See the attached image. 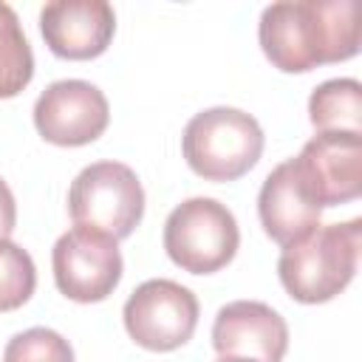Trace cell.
Instances as JSON below:
<instances>
[{
	"label": "cell",
	"mask_w": 362,
	"mask_h": 362,
	"mask_svg": "<svg viewBox=\"0 0 362 362\" xmlns=\"http://www.w3.org/2000/svg\"><path fill=\"white\" fill-rule=\"evenodd\" d=\"M362 221L317 226L305 238L283 246L277 277L291 300L317 305L334 300L356 274Z\"/></svg>",
	"instance_id": "2"
},
{
	"label": "cell",
	"mask_w": 362,
	"mask_h": 362,
	"mask_svg": "<svg viewBox=\"0 0 362 362\" xmlns=\"http://www.w3.org/2000/svg\"><path fill=\"white\" fill-rule=\"evenodd\" d=\"M110 122L105 93L85 79L51 82L34 102L37 133L57 147H82L96 141Z\"/></svg>",
	"instance_id": "8"
},
{
	"label": "cell",
	"mask_w": 362,
	"mask_h": 362,
	"mask_svg": "<svg viewBox=\"0 0 362 362\" xmlns=\"http://www.w3.org/2000/svg\"><path fill=\"white\" fill-rule=\"evenodd\" d=\"M68 212L76 226L127 238L144 215L141 181L122 161L88 164L68 189Z\"/></svg>",
	"instance_id": "5"
},
{
	"label": "cell",
	"mask_w": 362,
	"mask_h": 362,
	"mask_svg": "<svg viewBox=\"0 0 362 362\" xmlns=\"http://www.w3.org/2000/svg\"><path fill=\"white\" fill-rule=\"evenodd\" d=\"M54 283L74 303H102L122 280V252L116 238L74 226L51 249Z\"/></svg>",
	"instance_id": "7"
},
{
	"label": "cell",
	"mask_w": 362,
	"mask_h": 362,
	"mask_svg": "<svg viewBox=\"0 0 362 362\" xmlns=\"http://www.w3.org/2000/svg\"><path fill=\"white\" fill-rule=\"evenodd\" d=\"M308 119L317 133H362V85L351 76L328 79L308 99Z\"/></svg>",
	"instance_id": "13"
},
{
	"label": "cell",
	"mask_w": 362,
	"mask_h": 362,
	"mask_svg": "<svg viewBox=\"0 0 362 362\" xmlns=\"http://www.w3.org/2000/svg\"><path fill=\"white\" fill-rule=\"evenodd\" d=\"M124 328L147 351H175L187 345L198 325L195 294L167 277L144 280L124 303Z\"/></svg>",
	"instance_id": "6"
},
{
	"label": "cell",
	"mask_w": 362,
	"mask_h": 362,
	"mask_svg": "<svg viewBox=\"0 0 362 362\" xmlns=\"http://www.w3.org/2000/svg\"><path fill=\"white\" fill-rule=\"evenodd\" d=\"M240 246L235 215L215 198H187L164 221V249L189 274L221 272Z\"/></svg>",
	"instance_id": "4"
},
{
	"label": "cell",
	"mask_w": 362,
	"mask_h": 362,
	"mask_svg": "<svg viewBox=\"0 0 362 362\" xmlns=\"http://www.w3.org/2000/svg\"><path fill=\"white\" fill-rule=\"evenodd\" d=\"M17 226V204L8 184L0 178V238H8Z\"/></svg>",
	"instance_id": "17"
},
{
	"label": "cell",
	"mask_w": 362,
	"mask_h": 362,
	"mask_svg": "<svg viewBox=\"0 0 362 362\" xmlns=\"http://www.w3.org/2000/svg\"><path fill=\"white\" fill-rule=\"evenodd\" d=\"M257 40L266 59L286 74L342 62L359 51L354 0H283L260 14Z\"/></svg>",
	"instance_id": "1"
},
{
	"label": "cell",
	"mask_w": 362,
	"mask_h": 362,
	"mask_svg": "<svg viewBox=\"0 0 362 362\" xmlns=\"http://www.w3.org/2000/svg\"><path fill=\"white\" fill-rule=\"evenodd\" d=\"M257 215L263 232L280 246H288L320 226L322 206L308 195L294 158L277 164L266 175L257 195Z\"/></svg>",
	"instance_id": "12"
},
{
	"label": "cell",
	"mask_w": 362,
	"mask_h": 362,
	"mask_svg": "<svg viewBox=\"0 0 362 362\" xmlns=\"http://www.w3.org/2000/svg\"><path fill=\"white\" fill-rule=\"evenodd\" d=\"M37 269L31 255L8 238H0V314L14 311L31 300Z\"/></svg>",
	"instance_id": "15"
},
{
	"label": "cell",
	"mask_w": 362,
	"mask_h": 362,
	"mask_svg": "<svg viewBox=\"0 0 362 362\" xmlns=\"http://www.w3.org/2000/svg\"><path fill=\"white\" fill-rule=\"evenodd\" d=\"M218 362H257V359H246V356H218Z\"/></svg>",
	"instance_id": "18"
},
{
	"label": "cell",
	"mask_w": 362,
	"mask_h": 362,
	"mask_svg": "<svg viewBox=\"0 0 362 362\" xmlns=\"http://www.w3.org/2000/svg\"><path fill=\"white\" fill-rule=\"evenodd\" d=\"M308 195L325 209L354 201L362 192V136L317 133L294 158Z\"/></svg>",
	"instance_id": "9"
},
{
	"label": "cell",
	"mask_w": 362,
	"mask_h": 362,
	"mask_svg": "<svg viewBox=\"0 0 362 362\" xmlns=\"http://www.w3.org/2000/svg\"><path fill=\"white\" fill-rule=\"evenodd\" d=\"M45 45L62 59H93L107 51L116 14L107 0H54L40 11Z\"/></svg>",
	"instance_id": "10"
},
{
	"label": "cell",
	"mask_w": 362,
	"mask_h": 362,
	"mask_svg": "<svg viewBox=\"0 0 362 362\" xmlns=\"http://www.w3.org/2000/svg\"><path fill=\"white\" fill-rule=\"evenodd\" d=\"M212 345L221 356L280 362L288 348V325L266 303L235 300L215 314Z\"/></svg>",
	"instance_id": "11"
},
{
	"label": "cell",
	"mask_w": 362,
	"mask_h": 362,
	"mask_svg": "<svg viewBox=\"0 0 362 362\" xmlns=\"http://www.w3.org/2000/svg\"><path fill=\"white\" fill-rule=\"evenodd\" d=\"M34 76V54L8 3H0V99L17 96Z\"/></svg>",
	"instance_id": "14"
},
{
	"label": "cell",
	"mask_w": 362,
	"mask_h": 362,
	"mask_svg": "<svg viewBox=\"0 0 362 362\" xmlns=\"http://www.w3.org/2000/svg\"><path fill=\"white\" fill-rule=\"evenodd\" d=\"M3 362H74L71 342L54 328H28L8 339Z\"/></svg>",
	"instance_id": "16"
},
{
	"label": "cell",
	"mask_w": 362,
	"mask_h": 362,
	"mask_svg": "<svg viewBox=\"0 0 362 362\" xmlns=\"http://www.w3.org/2000/svg\"><path fill=\"white\" fill-rule=\"evenodd\" d=\"M181 150L195 175L206 181H235L257 164L263 130L246 110L226 105L206 107L187 122Z\"/></svg>",
	"instance_id": "3"
}]
</instances>
